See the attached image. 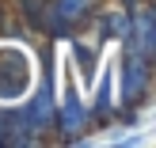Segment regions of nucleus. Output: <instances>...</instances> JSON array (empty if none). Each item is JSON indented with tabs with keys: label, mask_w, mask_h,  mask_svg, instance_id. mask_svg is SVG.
<instances>
[{
	"label": "nucleus",
	"mask_w": 156,
	"mask_h": 148,
	"mask_svg": "<svg viewBox=\"0 0 156 148\" xmlns=\"http://www.w3.org/2000/svg\"><path fill=\"white\" fill-rule=\"evenodd\" d=\"M30 88V61L15 46H0V99H19Z\"/></svg>",
	"instance_id": "1"
}]
</instances>
